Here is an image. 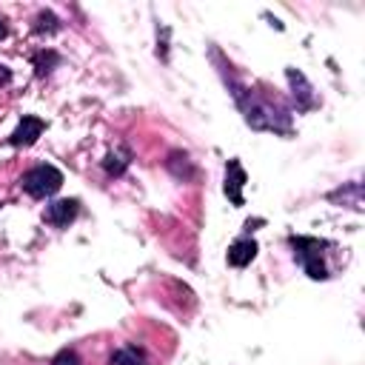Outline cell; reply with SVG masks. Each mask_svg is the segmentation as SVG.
Wrapping results in <instances>:
<instances>
[{"label": "cell", "mask_w": 365, "mask_h": 365, "mask_svg": "<svg viewBox=\"0 0 365 365\" xmlns=\"http://www.w3.org/2000/svg\"><path fill=\"white\" fill-rule=\"evenodd\" d=\"M20 185H23V191L29 197H37V200L40 197H51L63 185V171L54 168V165H48V163H40V165H34V168H29L23 174Z\"/></svg>", "instance_id": "1"}, {"label": "cell", "mask_w": 365, "mask_h": 365, "mask_svg": "<svg viewBox=\"0 0 365 365\" xmlns=\"http://www.w3.org/2000/svg\"><path fill=\"white\" fill-rule=\"evenodd\" d=\"M291 245H294V254H297V259L302 262V268L311 279H325L328 277V268L322 265V254H319V248L325 242H319L314 237H291Z\"/></svg>", "instance_id": "2"}, {"label": "cell", "mask_w": 365, "mask_h": 365, "mask_svg": "<svg viewBox=\"0 0 365 365\" xmlns=\"http://www.w3.org/2000/svg\"><path fill=\"white\" fill-rule=\"evenodd\" d=\"M43 128H46V123H43L40 117H34V114H26V117L17 123V128L11 131L9 143H11V145H17V148H26V145L37 143V137L43 134Z\"/></svg>", "instance_id": "3"}, {"label": "cell", "mask_w": 365, "mask_h": 365, "mask_svg": "<svg viewBox=\"0 0 365 365\" xmlns=\"http://www.w3.org/2000/svg\"><path fill=\"white\" fill-rule=\"evenodd\" d=\"M245 171H242V165L237 163V160H228V165H225V194H228V200L234 202V205H242V185H245Z\"/></svg>", "instance_id": "4"}, {"label": "cell", "mask_w": 365, "mask_h": 365, "mask_svg": "<svg viewBox=\"0 0 365 365\" xmlns=\"http://www.w3.org/2000/svg\"><path fill=\"white\" fill-rule=\"evenodd\" d=\"M77 211H80V202L77 200H57V202H51L46 208V222H51L57 228H66L77 217Z\"/></svg>", "instance_id": "5"}, {"label": "cell", "mask_w": 365, "mask_h": 365, "mask_svg": "<svg viewBox=\"0 0 365 365\" xmlns=\"http://www.w3.org/2000/svg\"><path fill=\"white\" fill-rule=\"evenodd\" d=\"M254 257H257V242L248 240V237L237 240V242L228 248V265H234V268H245Z\"/></svg>", "instance_id": "6"}, {"label": "cell", "mask_w": 365, "mask_h": 365, "mask_svg": "<svg viewBox=\"0 0 365 365\" xmlns=\"http://www.w3.org/2000/svg\"><path fill=\"white\" fill-rule=\"evenodd\" d=\"M108 365H145V354L137 345H123L108 356Z\"/></svg>", "instance_id": "7"}, {"label": "cell", "mask_w": 365, "mask_h": 365, "mask_svg": "<svg viewBox=\"0 0 365 365\" xmlns=\"http://www.w3.org/2000/svg\"><path fill=\"white\" fill-rule=\"evenodd\" d=\"M128 157H131V154H128L125 148H123V151H111V154L103 160V168H106L111 177H120V174L128 168V163H131Z\"/></svg>", "instance_id": "8"}, {"label": "cell", "mask_w": 365, "mask_h": 365, "mask_svg": "<svg viewBox=\"0 0 365 365\" xmlns=\"http://www.w3.org/2000/svg\"><path fill=\"white\" fill-rule=\"evenodd\" d=\"M34 31H57V17H54L51 11H40Z\"/></svg>", "instance_id": "9"}, {"label": "cell", "mask_w": 365, "mask_h": 365, "mask_svg": "<svg viewBox=\"0 0 365 365\" xmlns=\"http://www.w3.org/2000/svg\"><path fill=\"white\" fill-rule=\"evenodd\" d=\"M51 365H80V356H77V351H71V348H63L60 354H54Z\"/></svg>", "instance_id": "10"}, {"label": "cell", "mask_w": 365, "mask_h": 365, "mask_svg": "<svg viewBox=\"0 0 365 365\" xmlns=\"http://www.w3.org/2000/svg\"><path fill=\"white\" fill-rule=\"evenodd\" d=\"M34 63H37V74H46V71H51L48 66L57 63V54H54V51H40V54L34 57Z\"/></svg>", "instance_id": "11"}, {"label": "cell", "mask_w": 365, "mask_h": 365, "mask_svg": "<svg viewBox=\"0 0 365 365\" xmlns=\"http://www.w3.org/2000/svg\"><path fill=\"white\" fill-rule=\"evenodd\" d=\"M9 80H11V71H9L6 66H0V86H6Z\"/></svg>", "instance_id": "12"}, {"label": "cell", "mask_w": 365, "mask_h": 365, "mask_svg": "<svg viewBox=\"0 0 365 365\" xmlns=\"http://www.w3.org/2000/svg\"><path fill=\"white\" fill-rule=\"evenodd\" d=\"M6 34H9V29H6V23H3V20H0V40H3V37H6Z\"/></svg>", "instance_id": "13"}]
</instances>
